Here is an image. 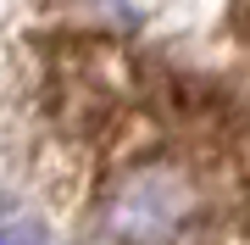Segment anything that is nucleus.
I'll return each mask as SVG.
<instances>
[{
  "mask_svg": "<svg viewBox=\"0 0 250 245\" xmlns=\"http://www.w3.org/2000/svg\"><path fill=\"white\" fill-rule=\"evenodd\" d=\"M0 245H45V234H39V223H6Z\"/></svg>",
  "mask_w": 250,
  "mask_h": 245,
  "instance_id": "3",
  "label": "nucleus"
},
{
  "mask_svg": "<svg viewBox=\"0 0 250 245\" xmlns=\"http://www.w3.org/2000/svg\"><path fill=\"white\" fill-rule=\"evenodd\" d=\"M56 200L95 245H250V95L128 39L39 56Z\"/></svg>",
  "mask_w": 250,
  "mask_h": 245,
  "instance_id": "1",
  "label": "nucleus"
},
{
  "mask_svg": "<svg viewBox=\"0 0 250 245\" xmlns=\"http://www.w3.org/2000/svg\"><path fill=\"white\" fill-rule=\"evenodd\" d=\"M228 34H233V50H239L245 84H250V0H228Z\"/></svg>",
  "mask_w": 250,
  "mask_h": 245,
  "instance_id": "2",
  "label": "nucleus"
}]
</instances>
